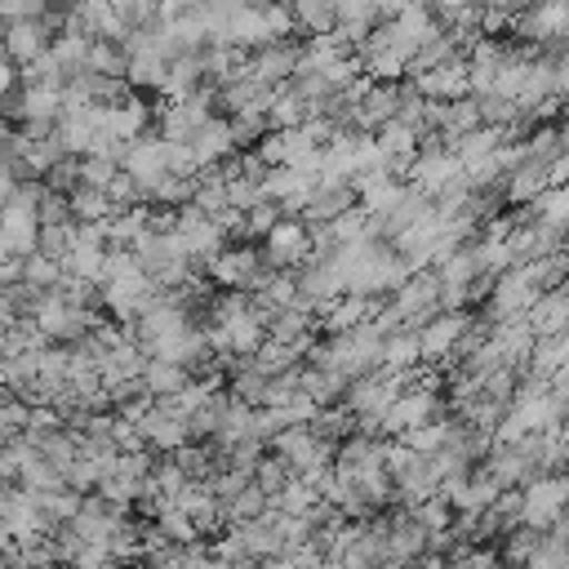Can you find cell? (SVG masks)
Returning a JSON list of instances; mask_svg holds the SVG:
<instances>
[{
	"mask_svg": "<svg viewBox=\"0 0 569 569\" xmlns=\"http://www.w3.org/2000/svg\"><path fill=\"white\" fill-rule=\"evenodd\" d=\"M120 173H129L138 187L156 182L160 173H169V142H164L160 133L133 138V142L124 147V156H120Z\"/></svg>",
	"mask_w": 569,
	"mask_h": 569,
	"instance_id": "7c38bea8",
	"label": "cell"
},
{
	"mask_svg": "<svg viewBox=\"0 0 569 569\" xmlns=\"http://www.w3.org/2000/svg\"><path fill=\"white\" fill-rule=\"evenodd\" d=\"M382 307H387V316L400 329H418L422 320H431L440 311V280H436V271H413L409 280H400L382 298Z\"/></svg>",
	"mask_w": 569,
	"mask_h": 569,
	"instance_id": "3957f363",
	"label": "cell"
},
{
	"mask_svg": "<svg viewBox=\"0 0 569 569\" xmlns=\"http://www.w3.org/2000/svg\"><path fill=\"white\" fill-rule=\"evenodd\" d=\"M547 58H551V98H560L569 107V44L547 53Z\"/></svg>",
	"mask_w": 569,
	"mask_h": 569,
	"instance_id": "1f68e13d",
	"label": "cell"
},
{
	"mask_svg": "<svg viewBox=\"0 0 569 569\" xmlns=\"http://www.w3.org/2000/svg\"><path fill=\"white\" fill-rule=\"evenodd\" d=\"M18 84H22V71H18V67H13V62L0 53V102H4V98H9Z\"/></svg>",
	"mask_w": 569,
	"mask_h": 569,
	"instance_id": "d590c367",
	"label": "cell"
},
{
	"mask_svg": "<svg viewBox=\"0 0 569 569\" xmlns=\"http://www.w3.org/2000/svg\"><path fill=\"white\" fill-rule=\"evenodd\" d=\"M0 387H9V382H4V360H0Z\"/></svg>",
	"mask_w": 569,
	"mask_h": 569,
	"instance_id": "b9f144b4",
	"label": "cell"
},
{
	"mask_svg": "<svg viewBox=\"0 0 569 569\" xmlns=\"http://www.w3.org/2000/svg\"><path fill=\"white\" fill-rule=\"evenodd\" d=\"M498 569H520V565H498Z\"/></svg>",
	"mask_w": 569,
	"mask_h": 569,
	"instance_id": "7bdbcfd3",
	"label": "cell"
},
{
	"mask_svg": "<svg viewBox=\"0 0 569 569\" xmlns=\"http://www.w3.org/2000/svg\"><path fill=\"white\" fill-rule=\"evenodd\" d=\"M298 58H302V44H293V40H271V44L244 53V76H253V80L267 84V89H280V84L293 80Z\"/></svg>",
	"mask_w": 569,
	"mask_h": 569,
	"instance_id": "9c48e42d",
	"label": "cell"
},
{
	"mask_svg": "<svg viewBox=\"0 0 569 569\" xmlns=\"http://www.w3.org/2000/svg\"><path fill=\"white\" fill-rule=\"evenodd\" d=\"M200 9H204V0H160V22H173V18H187Z\"/></svg>",
	"mask_w": 569,
	"mask_h": 569,
	"instance_id": "e575fe53",
	"label": "cell"
},
{
	"mask_svg": "<svg viewBox=\"0 0 569 569\" xmlns=\"http://www.w3.org/2000/svg\"><path fill=\"white\" fill-rule=\"evenodd\" d=\"M18 187H22V169L13 160H0V209L18 196Z\"/></svg>",
	"mask_w": 569,
	"mask_h": 569,
	"instance_id": "836d02e7",
	"label": "cell"
},
{
	"mask_svg": "<svg viewBox=\"0 0 569 569\" xmlns=\"http://www.w3.org/2000/svg\"><path fill=\"white\" fill-rule=\"evenodd\" d=\"M373 569H400V565H396V560H387V565H373Z\"/></svg>",
	"mask_w": 569,
	"mask_h": 569,
	"instance_id": "60d3db41",
	"label": "cell"
},
{
	"mask_svg": "<svg viewBox=\"0 0 569 569\" xmlns=\"http://www.w3.org/2000/svg\"><path fill=\"white\" fill-rule=\"evenodd\" d=\"M520 218H533V222H542V227H551V231H569V182L565 187H547L533 204H525V209H516Z\"/></svg>",
	"mask_w": 569,
	"mask_h": 569,
	"instance_id": "d6986e66",
	"label": "cell"
},
{
	"mask_svg": "<svg viewBox=\"0 0 569 569\" xmlns=\"http://www.w3.org/2000/svg\"><path fill=\"white\" fill-rule=\"evenodd\" d=\"M240 4H253V9H267V4H276V0H240Z\"/></svg>",
	"mask_w": 569,
	"mask_h": 569,
	"instance_id": "f35d334b",
	"label": "cell"
},
{
	"mask_svg": "<svg viewBox=\"0 0 569 569\" xmlns=\"http://www.w3.org/2000/svg\"><path fill=\"white\" fill-rule=\"evenodd\" d=\"M440 413H445V405H440V396H436V378L427 373L422 382L405 387V391L391 400V409L378 418V436L396 440V436H405L409 427H422V422H431V418H440Z\"/></svg>",
	"mask_w": 569,
	"mask_h": 569,
	"instance_id": "5b68a950",
	"label": "cell"
},
{
	"mask_svg": "<svg viewBox=\"0 0 569 569\" xmlns=\"http://www.w3.org/2000/svg\"><path fill=\"white\" fill-rule=\"evenodd\" d=\"M262 271H267L262 249H249V240H244V244H227V249L204 267V280L218 284L222 293H249Z\"/></svg>",
	"mask_w": 569,
	"mask_h": 569,
	"instance_id": "52a82bcc",
	"label": "cell"
},
{
	"mask_svg": "<svg viewBox=\"0 0 569 569\" xmlns=\"http://www.w3.org/2000/svg\"><path fill=\"white\" fill-rule=\"evenodd\" d=\"M0 116H4V102H0Z\"/></svg>",
	"mask_w": 569,
	"mask_h": 569,
	"instance_id": "ee69618b",
	"label": "cell"
},
{
	"mask_svg": "<svg viewBox=\"0 0 569 569\" xmlns=\"http://www.w3.org/2000/svg\"><path fill=\"white\" fill-rule=\"evenodd\" d=\"M525 569H569V538L556 533V529H547V533L538 538V547L529 551Z\"/></svg>",
	"mask_w": 569,
	"mask_h": 569,
	"instance_id": "83f0119b",
	"label": "cell"
},
{
	"mask_svg": "<svg viewBox=\"0 0 569 569\" xmlns=\"http://www.w3.org/2000/svg\"><path fill=\"white\" fill-rule=\"evenodd\" d=\"M378 347H382V338L373 333V325H356V329L325 333L320 342H311L307 365L333 369V373H342L351 382V378H365V373L378 369Z\"/></svg>",
	"mask_w": 569,
	"mask_h": 569,
	"instance_id": "6da1fadb",
	"label": "cell"
},
{
	"mask_svg": "<svg viewBox=\"0 0 569 569\" xmlns=\"http://www.w3.org/2000/svg\"><path fill=\"white\" fill-rule=\"evenodd\" d=\"M480 4H489V9H502V13H511V18H516V13H525L533 0H480Z\"/></svg>",
	"mask_w": 569,
	"mask_h": 569,
	"instance_id": "8d00e7d4",
	"label": "cell"
},
{
	"mask_svg": "<svg viewBox=\"0 0 569 569\" xmlns=\"http://www.w3.org/2000/svg\"><path fill=\"white\" fill-rule=\"evenodd\" d=\"M116 173H120V164L107 160V156H76V178H80V187H98V191H107Z\"/></svg>",
	"mask_w": 569,
	"mask_h": 569,
	"instance_id": "f1b7e54d",
	"label": "cell"
},
{
	"mask_svg": "<svg viewBox=\"0 0 569 569\" xmlns=\"http://www.w3.org/2000/svg\"><path fill=\"white\" fill-rule=\"evenodd\" d=\"M409 84H413L422 98H431V102L471 98V76H467V58H462V53L449 58V62H440V67H431V71H413Z\"/></svg>",
	"mask_w": 569,
	"mask_h": 569,
	"instance_id": "30bf717a",
	"label": "cell"
},
{
	"mask_svg": "<svg viewBox=\"0 0 569 569\" xmlns=\"http://www.w3.org/2000/svg\"><path fill=\"white\" fill-rule=\"evenodd\" d=\"M284 9L293 13V27L307 31V36H325V31L338 27L333 0H284Z\"/></svg>",
	"mask_w": 569,
	"mask_h": 569,
	"instance_id": "7402d4cb",
	"label": "cell"
},
{
	"mask_svg": "<svg viewBox=\"0 0 569 569\" xmlns=\"http://www.w3.org/2000/svg\"><path fill=\"white\" fill-rule=\"evenodd\" d=\"M525 325L533 329V338H551L569 329V284L565 289H547L533 298V307L525 311Z\"/></svg>",
	"mask_w": 569,
	"mask_h": 569,
	"instance_id": "2e32d148",
	"label": "cell"
},
{
	"mask_svg": "<svg viewBox=\"0 0 569 569\" xmlns=\"http://www.w3.org/2000/svg\"><path fill=\"white\" fill-rule=\"evenodd\" d=\"M378 302L382 298H365V293H338L320 316V325L329 329V333H342V329H356V325H369L373 320V311H378Z\"/></svg>",
	"mask_w": 569,
	"mask_h": 569,
	"instance_id": "e0dca14e",
	"label": "cell"
},
{
	"mask_svg": "<svg viewBox=\"0 0 569 569\" xmlns=\"http://www.w3.org/2000/svg\"><path fill=\"white\" fill-rule=\"evenodd\" d=\"M53 31L44 27V18H27V22H9L4 27V58L22 71L27 62H36L40 53H49Z\"/></svg>",
	"mask_w": 569,
	"mask_h": 569,
	"instance_id": "5bb4252c",
	"label": "cell"
},
{
	"mask_svg": "<svg viewBox=\"0 0 569 569\" xmlns=\"http://www.w3.org/2000/svg\"><path fill=\"white\" fill-rule=\"evenodd\" d=\"M0 160H9V129L0 124Z\"/></svg>",
	"mask_w": 569,
	"mask_h": 569,
	"instance_id": "74e56055",
	"label": "cell"
},
{
	"mask_svg": "<svg viewBox=\"0 0 569 569\" xmlns=\"http://www.w3.org/2000/svg\"><path fill=\"white\" fill-rule=\"evenodd\" d=\"M187 147H191V156H196V164H200V169L231 160V156H236L231 120H227V116H209V120H204V124H200V129L187 138Z\"/></svg>",
	"mask_w": 569,
	"mask_h": 569,
	"instance_id": "9a60e30c",
	"label": "cell"
},
{
	"mask_svg": "<svg viewBox=\"0 0 569 569\" xmlns=\"http://www.w3.org/2000/svg\"><path fill=\"white\" fill-rule=\"evenodd\" d=\"M289 480H293V471H289V467H284L276 453H262V458L253 462V485H258L267 498H276V493L289 485Z\"/></svg>",
	"mask_w": 569,
	"mask_h": 569,
	"instance_id": "f546056e",
	"label": "cell"
},
{
	"mask_svg": "<svg viewBox=\"0 0 569 569\" xmlns=\"http://www.w3.org/2000/svg\"><path fill=\"white\" fill-rule=\"evenodd\" d=\"M58 280H62V262H58V258H49V253H40V249L22 258V284H27L31 293L58 289Z\"/></svg>",
	"mask_w": 569,
	"mask_h": 569,
	"instance_id": "484cf974",
	"label": "cell"
},
{
	"mask_svg": "<svg viewBox=\"0 0 569 569\" xmlns=\"http://www.w3.org/2000/svg\"><path fill=\"white\" fill-rule=\"evenodd\" d=\"M533 298H538V293L529 289V280L520 276V267H511V271L493 276L489 293H485V307H489L485 320H520V316L533 307Z\"/></svg>",
	"mask_w": 569,
	"mask_h": 569,
	"instance_id": "8fae6325",
	"label": "cell"
},
{
	"mask_svg": "<svg viewBox=\"0 0 569 569\" xmlns=\"http://www.w3.org/2000/svg\"><path fill=\"white\" fill-rule=\"evenodd\" d=\"M302 396H311L320 409L342 405V396H347V378L333 373V369H320V365H302Z\"/></svg>",
	"mask_w": 569,
	"mask_h": 569,
	"instance_id": "44dd1931",
	"label": "cell"
},
{
	"mask_svg": "<svg viewBox=\"0 0 569 569\" xmlns=\"http://www.w3.org/2000/svg\"><path fill=\"white\" fill-rule=\"evenodd\" d=\"M311 258V222L298 213H280V222L262 236V262L271 271H298Z\"/></svg>",
	"mask_w": 569,
	"mask_h": 569,
	"instance_id": "8992f818",
	"label": "cell"
},
{
	"mask_svg": "<svg viewBox=\"0 0 569 569\" xmlns=\"http://www.w3.org/2000/svg\"><path fill=\"white\" fill-rule=\"evenodd\" d=\"M187 382H191V369H182V365H169V360H147V369H142V387H147L156 400H169V396H178Z\"/></svg>",
	"mask_w": 569,
	"mask_h": 569,
	"instance_id": "cb8c5ba5",
	"label": "cell"
},
{
	"mask_svg": "<svg viewBox=\"0 0 569 569\" xmlns=\"http://www.w3.org/2000/svg\"><path fill=\"white\" fill-rule=\"evenodd\" d=\"M124 67H129V58H124V49H120L116 40H89L84 71L107 76V80H124Z\"/></svg>",
	"mask_w": 569,
	"mask_h": 569,
	"instance_id": "d4e9b609",
	"label": "cell"
},
{
	"mask_svg": "<svg viewBox=\"0 0 569 569\" xmlns=\"http://www.w3.org/2000/svg\"><path fill=\"white\" fill-rule=\"evenodd\" d=\"M49 0H0V18L4 22H27V18H44Z\"/></svg>",
	"mask_w": 569,
	"mask_h": 569,
	"instance_id": "d6a6232c",
	"label": "cell"
},
{
	"mask_svg": "<svg viewBox=\"0 0 569 569\" xmlns=\"http://www.w3.org/2000/svg\"><path fill=\"white\" fill-rule=\"evenodd\" d=\"M67 204H71V222H111L120 209L111 204V196L107 191H98V187H76L71 196H67Z\"/></svg>",
	"mask_w": 569,
	"mask_h": 569,
	"instance_id": "603a6c76",
	"label": "cell"
},
{
	"mask_svg": "<svg viewBox=\"0 0 569 569\" xmlns=\"http://www.w3.org/2000/svg\"><path fill=\"white\" fill-rule=\"evenodd\" d=\"M4 27H9V22H4V18H0V53H4Z\"/></svg>",
	"mask_w": 569,
	"mask_h": 569,
	"instance_id": "ab89813d",
	"label": "cell"
},
{
	"mask_svg": "<svg viewBox=\"0 0 569 569\" xmlns=\"http://www.w3.org/2000/svg\"><path fill=\"white\" fill-rule=\"evenodd\" d=\"M400 445H409L413 453H422V458H431V453H440L445 449V440H449V418L440 413V418H431V422H422V427H409L405 436H396Z\"/></svg>",
	"mask_w": 569,
	"mask_h": 569,
	"instance_id": "4316f807",
	"label": "cell"
},
{
	"mask_svg": "<svg viewBox=\"0 0 569 569\" xmlns=\"http://www.w3.org/2000/svg\"><path fill=\"white\" fill-rule=\"evenodd\" d=\"M418 365H422V356H418V333H413V329H396V333L382 338V347H378V369L400 373V378H413Z\"/></svg>",
	"mask_w": 569,
	"mask_h": 569,
	"instance_id": "ac0fdd59",
	"label": "cell"
},
{
	"mask_svg": "<svg viewBox=\"0 0 569 569\" xmlns=\"http://www.w3.org/2000/svg\"><path fill=\"white\" fill-rule=\"evenodd\" d=\"M476 316L471 311H436L431 320H422L413 333H418V356L422 365H453L458 351H462V338L471 333Z\"/></svg>",
	"mask_w": 569,
	"mask_h": 569,
	"instance_id": "277c9868",
	"label": "cell"
},
{
	"mask_svg": "<svg viewBox=\"0 0 569 569\" xmlns=\"http://www.w3.org/2000/svg\"><path fill=\"white\" fill-rule=\"evenodd\" d=\"M347 209H356V187L342 182V178H316V187H311V196H307V204H302L298 218L311 222V227H320V222H333Z\"/></svg>",
	"mask_w": 569,
	"mask_h": 569,
	"instance_id": "4fadbf2b",
	"label": "cell"
},
{
	"mask_svg": "<svg viewBox=\"0 0 569 569\" xmlns=\"http://www.w3.org/2000/svg\"><path fill=\"white\" fill-rule=\"evenodd\" d=\"M276 222H280V209H276L271 200H258V204L244 209V236H249V240H253V236H267Z\"/></svg>",
	"mask_w": 569,
	"mask_h": 569,
	"instance_id": "4dcf8cb0",
	"label": "cell"
},
{
	"mask_svg": "<svg viewBox=\"0 0 569 569\" xmlns=\"http://www.w3.org/2000/svg\"><path fill=\"white\" fill-rule=\"evenodd\" d=\"M502 142H507V133H502V129H489V124H480V129H471V133L453 138V142H449V151L462 160V169H471V164L489 160V156H493Z\"/></svg>",
	"mask_w": 569,
	"mask_h": 569,
	"instance_id": "ffe728a7",
	"label": "cell"
},
{
	"mask_svg": "<svg viewBox=\"0 0 569 569\" xmlns=\"http://www.w3.org/2000/svg\"><path fill=\"white\" fill-rule=\"evenodd\" d=\"M467 182V169H462V160L440 142V138H422V151L409 160V169H405V187L409 191H418V196H427V200H440L445 191H453V187H462Z\"/></svg>",
	"mask_w": 569,
	"mask_h": 569,
	"instance_id": "7a4b0ae2",
	"label": "cell"
},
{
	"mask_svg": "<svg viewBox=\"0 0 569 569\" xmlns=\"http://www.w3.org/2000/svg\"><path fill=\"white\" fill-rule=\"evenodd\" d=\"M133 427H138L142 445L147 449H160V453H178V449L191 445V422H187V413L173 409V400H156L142 413V422H133Z\"/></svg>",
	"mask_w": 569,
	"mask_h": 569,
	"instance_id": "ba28073f",
	"label": "cell"
}]
</instances>
